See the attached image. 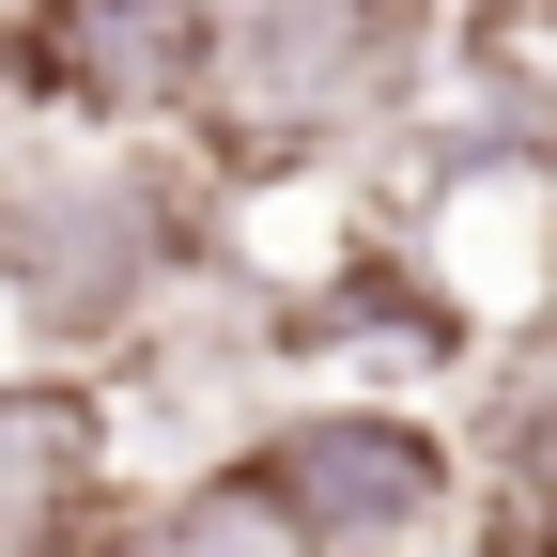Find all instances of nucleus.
Instances as JSON below:
<instances>
[{
    "label": "nucleus",
    "mask_w": 557,
    "mask_h": 557,
    "mask_svg": "<svg viewBox=\"0 0 557 557\" xmlns=\"http://www.w3.org/2000/svg\"><path fill=\"white\" fill-rule=\"evenodd\" d=\"M94 557H310V527L278 511L248 465H218V480H171V496L109 511V527H94Z\"/></svg>",
    "instance_id": "nucleus-5"
},
{
    "label": "nucleus",
    "mask_w": 557,
    "mask_h": 557,
    "mask_svg": "<svg viewBox=\"0 0 557 557\" xmlns=\"http://www.w3.org/2000/svg\"><path fill=\"white\" fill-rule=\"evenodd\" d=\"M496 557H557V372H527L496 403Z\"/></svg>",
    "instance_id": "nucleus-6"
},
{
    "label": "nucleus",
    "mask_w": 557,
    "mask_h": 557,
    "mask_svg": "<svg viewBox=\"0 0 557 557\" xmlns=\"http://www.w3.org/2000/svg\"><path fill=\"white\" fill-rule=\"evenodd\" d=\"M403 94V0H218L201 124L233 171H310L325 139L387 124Z\"/></svg>",
    "instance_id": "nucleus-1"
},
{
    "label": "nucleus",
    "mask_w": 557,
    "mask_h": 557,
    "mask_svg": "<svg viewBox=\"0 0 557 557\" xmlns=\"http://www.w3.org/2000/svg\"><path fill=\"white\" fill-rule=\"evenodd\" d=\"M233 465L310 527V557H403V542H434L449 496H465L449 434L403 418V403H295V418H263Z\"/></svg>",
    "instance_id": "nucleus-2"
},
{
    "label": "nucleus",
    "mask_w": 557,
    "mask_h": 557,
    "mask_svg": "<svg viewBox=\"0 0 557 557\" xmlns=\"http://www.w3.org/2000/svg\"><path fill=\"white\" fill-rule=\"evenodd\" d=\"M201 47H218V0H32L16 78L94 124H171L201 109Z\"/></svg>",
    "instance_id": "nucleus-3"
},
{
    "label": "nucleus",
    "mask_w": 557,
    "mask_h": 557,
    "mask_svg": "<svg viewBox=\"0 0 557 557\" xmlns=\"http://www.w3.org/2000/svg\"><path fill=\"white\" fill-rule=\"evenodd\" d=\"M109 527V403L78 372L0 387V557H94Z\"/></svg>",
    "instance_id": "nucleus-4"
}]
</instances>
